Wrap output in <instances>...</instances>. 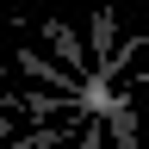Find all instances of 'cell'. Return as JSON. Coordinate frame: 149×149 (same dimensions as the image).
<instances>
[{"label":"cell","mask_w":149,"mask_h":149,"mask_svg":"<svg viewBox=\"0 0 149 149\" xmlns=\"http://www.w3.org/2000/svg\"><path fill=\"white\" fill-rule=\"evenodd\" d=\"M74 149H106V137H100V124H87V130H81V143H74Z\"/></svg>","instance_id":"cell-2"},{"label":"cell","mask_w":149,"mask_h":149,"mask_svg":"<svg viewBox=\"0 0 149 149\" xmlns=\"http://www.w3.org/2000/svg\"><path fill=\"white\" fill-rule=\"evenodd\" d=\"M106 124H112V137H118V149H137V118H130V106H112Z\"/></svg>","instance_id":"cell-1"}]
</instances>
